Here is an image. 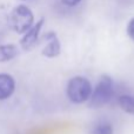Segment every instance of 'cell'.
<instances>
[{"instance_id":"ba28073f","label":"cell","mask_w":134,"mask_h":134,"mask_svg":"<svg viewBox=\"0 0 134 134\" xmlns=\"http://www.w3.org/2000/svg\"><path fill=\"white\" fill-rule=\"evenodd\" d=\"M118 104L124 112L134 115V95L122 94L118 98Z\"/></svg>"},{"instance_id":"8fae6325","label":"cell","mask_w":134,"mask_h":134,"mask_svg":"<svg viewBox=\"0 0 134 134\" xmlns=\"http://www.w3.org/2000/svg\"><path fill=\"white\" fill-rule=\"evenodd\" d=\"M61 1H63V4L66 5V6L72 7V6H76L81 0H61Z\"/></svg>"},{"instance_id":"9c48e42d","label":"cell","mask_w":134,"mask_h":134,"mask_svg":"<svg viewBox=\"0 0 134 134\" xmlns=\"http://www.w3.org/2000/svg\"><path fill=\"white\" fill-rule=\"evenodd\" d=\"M91 134H113V126L107 121H100L92 128Z\"/></svg>"},{"instance_id":"52a82bcc","label":"cell","mask_w":134,"mask_h":134,"mask_svg":"<svg viewBox=\"0 0 134 134\" xmlns=\"http://www.w3.org/2000/svg\"><path fill=\"white\" fill-rule=\"evenodd\" d=\"M19 54V49L15 45H1L0 46V63H6L14 59Z\"/></svg>"},{"instance_id":"5b68a950","label":"cell","mask_w":134,"mask_h":134,"mask_svg":"<svg viewBox=\"0 0 134 134\" xmlns=\"http://www.w3.org/2000/svg\"><path fill=\"white\" fill-rule=\"evenodd\" d=\"M45 46L42 48L41 53L46 58H55L61 52V44L58 39V35L54 32H48L45 34Z\"/></svg>"},{"instance_id":"6da1fadb","label":"cell","mask_w":134,"mask_h":134,"mask_svg":"<svg viewBox=\"0 0 134 134\" xmlns=\"http://www.w3.org/2000/svg\"><path fill=\"white\" fill-rule=\"evenodd\" d=\"M114 95V82L113 79L109 75H104L100 76L98 83L95 85L94 90L92 92L90 100H88V105L90 107L93 108H99L105 105H107L112 100Z\"/></svg>"},{"instance_id":"30bf717a","label":"cell","mask_w":134,"mask_h":134,"mask_svg":"<svg viewBox=\"0 0 134 134\" xmlns=\"http://www.w3.org/2000/svg\"><path fill=\"white\" fill-rule=\"evenodd\" d=\"M127 34L132 40H134V16L127 24Z\"/></svg>"},{"instance_id":"8992f818","label":"cell","mask_w":134,"mask_h":134,"mask_svg":"<svg viewBox=\"0 0 134 134\" xmlns=\"http://www.w3.org/2000/svg\"><path fill=\"white\" fill-rule=\"evenodd\" d=\"M15 81L8 74H0V100L8 99L14 92Z\"/></svg>"},{"instance_id":"7a4b0ae2","label":"cell","mask_w":134,"mask_h":134,"mask_svg":"<svg viewBox=\"0 0 134 134\" xmlns=\"http://www.w3.org/2000/svg\"><path fill=\"white\" fill-rule=\"evenodd\" d=\"M92 92V85L83 76H74L67 83V97L73 104H83L88 101Z\"/></svg>"},{"instance_id":"3957f363","label":"cell","mask_w":134,"mask_h":134,"mask_svg":"<svg viewBox=\"0 0 134 134\" xmlns=\"http://www.w3.org/2000/svg\"><path fill=\"white\" fill-rule=\"evenodd\" d=\"M11 26L16 33L24 34L34 25L33 12L25 5H19L11 13Z\"/></svg>"},{"instance_id":"277c9868","label":"cell","mask_w":134,"mask_h":134,"mask_svg":"<svg viewBox=\"0 0 134 134\" xmlns=\"http://www.w3.org/2000/svg\"><path fill=\"white\" fill-rule=\"evenodd\" d=\"M44 23H45L44 19H40V20L38 21L37 24H34L27 32L24 33L23 38H21V40H20V45H21L24 51H31V49L37 45L38 40H39L40 31H41Z\"/></svg>"}]
</instances>
